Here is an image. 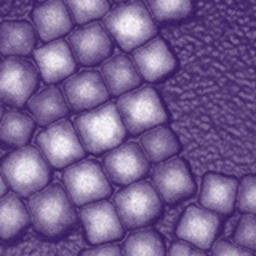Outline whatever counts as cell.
<instances>
[{
    "mask_svg": "<svg viewBox=\"0 0 256 256\" xmlns=\"http://www.w3.org/2000/svg\"><path fill=\"white\" fill-rule=\"evenodd\" d=\"M102 28L125 52H133L154 38L157 26L142 0H130L109 10Z\"/></svg>",
    "mask_w": 256,
    "mask_h": 256,
    "instance_id": "1",
    "label": "cell"
},
{
    "mask_svg": "<svg viewBox=\"0 0 256 256\" xmlns=\"http://www.w3.org/2000/svg\"><path fill=\"white\" fill-rule=\"evenodd\" d=\"M74 128L84 149L92 154L116 149L126 134L114 102H104L100 108L80 114L74 120Z\"/></svg>",
    "mask_w": 256,
    "mask_h": 256,
    "instance_id": "2",
    "label": "cell"
},
{
    "mask_svg": "<svg viewBox=\"0 0 256 256\" xmlns=\"http://www.w3.org/2000/svg\"><path fill=\"white\" fill-rule=\"evenodd\" d=\"M28 213L38 234L58 237L76 224L72 200L60 186H50L30 197Z\"/></svg>",
    "mask_w": 256,
    "mask_h": 256,
    "instance_id": "3",
    "label": "cell"
},
{
    "mask_svg": "<svg viewBox=\"0 0 256 256\" xmlns=\"http://www.w3.org/2000/svg\"><path fill=\"white\" fill-rule=\"evenodd\" d=\"M6 186L16 194L32 196L42 190L50 180V168L40 150L32 146L18 148L10 152L0 165Z\"/></svg>",
    "mask_w": 256,
    "mask_h": 256,
    "instance_id": "4",
    "label": "cell"
},
{
    "mask_svg": "<svg viewBox=\"0 0 256 256\" xmlns=\"http://www.w3.org/2000/svg\"><path fill=\"white\" fill-rule=\"evenodd\" d=\"M117 110L128 133L140 134L166 122V110L152 86H141L118 96Z\"/></svg>",
    "mask_w": 256,
    "mask_h": 256,
    "instance_id": "5",
    "label": "cell"
},
{
    "mask_svg": "<svg viewBox=\"0 0 256 256\" xmlns=\"http://www.w3.org/2000/svg\"><path fill=\"white\" fill-rule=\"evenodd\" d=\"M114 206L122 226L138 229L154 222L162 213L160 197L149 182H133L114 197Z\"/></svg>",
    "mask_w": 256,
    "mask_h": 256,
    "instance_id": "6",
    "label": "cell"
},
{
    "mask_svg": "<svg viewBox=\"0 0 256 256\" xmlns=\"http://www.w3.org/2000/svg\"><path fill=\"white\" fill-rule=\"evenodd\" d=\"M37 149L54 168L74 165L85 154L74 125L68 120H60L40 133L37 136Z\"/></svg>",
    "mask_w": 256,
    "mask_h": 256,
    "instance_id": "7",
    "label": "cell"
},
{
    "mask_svg": "<svg viewBox=\"0 0 256 256\" xmlns=\"http://www.w3.org/2000/svg\"><path fill=\"white\" fill-rule=\"evenodd\" d=\"M62 182L69 198L76 205L100 202L112 192L106 173L92 160L70 165L62 174Z\"/></svg>",
    "mask_w": 256,
    "mask_h": 256,
    "instance_id": "8",
    "label": "cell"
},
{
    "mask_svg": "<svg viewBox=\"0 0 256 256\" xmlns=\"http://www.w3.org/2000/svg\"><path fill=\"white\" fill-rule=\"evenodd\" d=\"M38 84V70L30 61L6 58L0 62V102L12 108L24 106Z\"/></svg>",
    "mask_w": 256,
    "mask_h": 256,
    "instance_id": "9",
    "label": "cell"
},
{
    "mask_svg": "<svg viewBox=\"0 0 256 256\" xmlns=\"http://www.w3.org/2000/svg\"><path fill=\"white\" fill-rule=\"evenodd\" d=\"M152 188L164 202L176 205L196 194L197 186L189 165L181 157L158 164L152 172Z\"/></svg>",
    "mask_w": 256,
    "mask_h": 256,
    "instance_id": "10",
    "label": "cell"
},
{
    "mask_svg": "<svg viewBox=\"0 0 256 256\" xmlns=\"http://www.w3.org/2000/svg\"><path fill=\"white\" fill-rule=\"evenodd\" d=\"M102 168L112 182L130 186L149 173V160L140 144L130 141L109 150L102 160Z\"/></svg>",
    "mask_w": 256,
    "mask_h": 256,
    "instance_id": "11",
    "label": "cell"
},
{
    "mask_svg": "<svg viewBox=\"0 0 256 256\" xmlns=\"http://www.w3.org/2000/svg\"><path fill=\"white\" fill-rule=\"evenodd\" d=\"M62 94L72 110H92L108 102L109 92L100 72L84 70L62 84Z\"/></svg>",
    "mask_w": 256,
    "mask_h": 256,
    "instance_id": "12",
    "label": "cell"
},
{
    "mask_svg": "<svg viewBox=\"0 0 256 256\" xmlns=\"http://www.w3.org/2000/svg\"><path fill=\"white\" fill-rule=\"evenodd\" d=\"M68 45L76 61L84 66H94L108 60L112 53V38L100 22L77 28L68 37Z\"/></svg>",
    "mask_w": 256,
    "mask_h": 256,
    "instance_id": "13",
    "label": "cell"
},
{
    "mask_svg": "<svg viewBox=\"0 0 256 256\" xmlns=\"http://www.w3.org/2000/svg\"><path fill=\"white\" fill-rule=\"evenodd\" d=\"M86 240L93 245L114 242L124 236V226L120 222L116 206L109 202H94L80 210Z\"/></svg>",
    "mask_w": 256,
    "mask_h": 256,
    "instance_id": "14",
    "label": "cell"
},
{
    "mask_svg": "<svg viewBox=\"0 0 256 256\" xmlns=\"http://www.w3.org/2000/svg\"><path fill=\"white\" fill-rule=\"evenodd\" d=\"M221 220L220 216L196 205H190L182 213L178 228H176V237L194 245L200 250H206L213 245V240L220 234Z\"/></svg>",
    "mask_w": 256,
    "mask_h": 256,
    "instance_id": "15",
    "label": "cell"
},
{
    "mask_svg": "<svg viewBox=\"0 0 256 256\" xmlns=\"http://www.w3.org/2000/svg\"><path fill=\"white\" fill-rule=\"evenodd\" d=\"M34 60L40 76L46 84L61 82L76 70V58L66 40H54L37 48Z\"/></svg>",
    "mask_w": 256,
    "mask_h": 256,
    "instance_id": "16",
    "label": "cell"
},
{
    "mask_svg": "<svg viewBox=\"0 0 256 256\" xmlns=\"http://www.w3.org/2000/svg\"><path fill=\"white\" fill-rule=\"evenodd\" d=\"M132 61L141 77L148 82H157L176 68V60L162 38H152L132 53Z\"/></svg>",
    "mask_w": 256,
    "mask_h": 256,
    "instance_id": "17",
    "label": "cell"
},
{
    "mask_svg": "<svg viewBox=\"0 0 256 256\" xmlns=\"http://www.w3.org/2000/svg\"><path fill=\"white\" fill-rule=\"evenodd\" d=\"M238 181L234 176L206 173L200 188V205L216 214H230L234 212Z\"/></svg>",
    "mask_w": 256,
    "mask_h": 256,
    "instance_id": "18",
    "label": "cell"
},
{
    "mask_svg": "<svg viewBox=\"0 0 256 256\" xmlns=\"http://www.w3.org/2000/svg\"><path fill=\"white\" fill-rule=\"evenodd\" d=\"M36 34L44 42H54L72 29V16L64 0H46L32 12Z\"/></svg>",
    "mask_w": 256,
    "mask_h": 256,
    "instance_id": "19",
    "label": "cell"
},
{
    "mask_svg": "<svg viewBox=\"0 0 256 256\" xmlns=\"http://www.w3.org/2000/svg\"><path fill=\"white\" fill-rule=\"evenodd\" d=\"M101 77L109 94L122 96L141 85V74L126 54H114L101 64Z\"/></svg>",
    "mask_w": 256,
    "mask_h": 256,
    "instance_id": "20",
    "label": "cell"
},
{
    "mask_svg": "<svg viewBox=\"0 0 256 256\" xmlns=\"http://www.w3.org/2000/svg\"><path fill=\"white\" fill-rule=\"evenodd\" d=\"M36 29L28 21H4L0 24V53L21 58L34 52Z\"/></svg>",
    "mask_w": 256,
    "mask_h": 256,
    "instance_id": "21",
    "label": "cell"
},
{
    "mask_svg": "<svg viewBox=\"0 0 256 256\" xmlns=\"http://www.w3.org/2000/svg\"><path fill=\"white\" fill-rule=\"evenodd\" d=\"M29 110L40 125H53L60 122L62 117L68 116L69 108L64 94L60 88L56 86H46L40 92L32 94V98L28 101Z\"/></svg>",
    "mask_w": 256,
    "mask_h": 256,
    "instance_id": "22",
    "label": "cell"
},
{
    "mask_svg": "<svg viewBox=\"0 0 256 256\" xmlns=\"http://www.w3.org/2000/svg\"><path fill=\"white\" fill-rule=\"evenodd\" d=\"M138 144L149 162L154 164H162L165 160H170L181 150L176 134L168 126L162 125L144 132Z\"/></svg>",
    "mask_w": 256,
    "mask_h": 256,
    "instance_id": "23",
    "label": "cell"
},
{
    "mask_svg": "<svg viewBox=\"0 0 256 256\" xmlns=\"http://www.w3.org/2000/svg\"><path fill=\"white\" fill-rule=\"evenodd\" d=\"M28 208L16 194H8L0 198V238L12 240L29 224Z\"/></svg>",
    "mask_w": 256,
    "mask_h": 256,
    "instance_id": "24",
    "label": "cell"
},
{
    "mask_svg": "<svg viewBox=\"0 0 256 256\" xmlns=\"http://www.w3.org/2000/svg\"><path fill=\"white\" fill-rule=\"evenodd\" d=\"M34 118L20 110H8L0 120V141L14 148H24L34 132Z\"/></svg>",
    "mask_w": 256,
    "mask_h": 256,
    "instance_id": "25",
    "label": "cell"
},
{
    "mask_svg": "<svg viewBox=\"0 0 256 256\" xmlns=\"http://www.w3.org/2000/svg\"><path fill=\"white\" fill-rule=\"evenodd\" d=\"M122 254L124 256H165L164 240L152 229L136 230L126 237Z\"/></svg>",
    "mask_w": 256,
    "mask_h": 256,
    "instance_id": "26",
    "label": "cell"
},
{
    "mask_svg": "<svg viewBox=\"0 0 256 256\" xmlns=\"http://www.w3.org/2000/svg\"><path fill=\"white\" fill-rule=\"evenodd\" d=\"M72 21L77 24H86L94 20L104 18L109 10V0H64Z\"/></svg>",
    "mask_w": 256,
    "mask_h": 256,
    "instance_id": "27",
    "label": "cell"
},
{
    "mask_svg": "<svg viewBox=\"0 0 256 256\" xmlns=\"http://www.w3.org/2000/svg\"><path fill=\"white\" fill-rule=\"evenodd\" d=\"M152 18L157 21L182 20L190 14V0H146Z\"/></svg>",
    "mask_w": 256,
    "mask_h": 256,
    "instance_id": "28",
    "label": "cell"
},
{
    "mask_svg": "<svg viewBox=\"0 0 256 256\" xmlns=\"http://www.w3.org/2000/svg\"><path fill=\"white\" fill-rule=\"evenodd\" d=\"M237 208L245 214H256V174H246L238 182Z\"/></svg>",
    "mask_w": 256,
    "mask_h": 256,
    "instance_id": "29",
    "label": "cell"
},
{
    "mask_svg": "<svg viewBox=\"0 0 256 256\" xmlns=\"http://www.w3.org/2000/svg\"><path fill=\"white\" fill-rule=\"evenodd\" d=\"M236 245L246 250H256V214H244L234 230Z\"/></svg>",
    "mask_w": 256,
    "mask_h": 256,
    "instance_id": "30",
    "label": "cell"
},
{
    "mask_svg": "<svg viewBox=\"0 0 256 256\" xmlns=\"http://www.w3.org/2000/svg\"><path fill=\"white\" fill-rule=\"evenodd\" d=\"M212 256H253V253L244 246L228 242V240H220V242L213 246Z\"/></svg>",
    "mask_w": 256,
    "mask_h": 256,
    "instance_id": "31",
    "label": "cell"
},
{
    "mask_svg": "<svg viewBox=\"0 0 256 256\" xmlns=\"http://www.w3.org/2000/svg\"><path fill=\"white\" fill-rule=\"evenodd\" d=\"M166 256H206L204 250L188 242H174Z\"/></svg>",
    "mask_w": 256,
    "mask_h": 256,
    "instance_id": "32",
    "label": "cell"
},
{
    "mask_svg": "<svg viewBox=\"0 0 256 256\" xmlns=\"http://www.w3.org/2000/svg\"><path fill=\"white\" fill-rule=\"evenodd\" d=\"M80 256H124V254H122V248L118 245L109 244V245L88 248V250H84Z\"/></svg>",
    "mask_w": 256,
    "mask_h": 256,
    "instance_id": "33",
    "label": "cell"
},
{
    "mask_svg": "<svg viewBox=\"0 0 256 256\" xmlns=\"http://www.w3.org/2000/svg\"><path fill=\"white\" fill-rule=\"evenodd\" d=\"M4 196H6V182L4 180L2 173H0V198H2Z\"/></svg>",
    "mask_w": 256,
    "mask_h": 256,
    "instance_id": "34",
    "label": "cell"
},
{
    "mask_svg": "<svg viewBox=\"0 0 256 256\" xmlns=\"http://www.w3.org/2000/svg\"><path fill=\"white\" fill-rule=\"evenodd\" d=\"M4 117V108H2V104H0V120H2Z\"/></svg>",
    "mask_w": 256,
    "mask_h": 256,
    "instance_id": "35",
    "label": "cell"
},
{
    "mask_svg": "<svg viewBox=\"0 0 256 256\" xmlns=\"http://www.w3.org/2000/svg\"><path fill=\"white\" fill-rule=\"evenodd\" d=\"M114 2H117V4H122L124 2L125 4V2H130V0H114Z\"/></svg>",
    "mask_w": 256,
    "mask_h": 256,
    "instance_id": "36",
    "label": "cell"
},
{
    "mask_svg": "<svg viewBox=\"0 0 256 256\" xmlns=\"http://www.w3.org/2000/svg\"><path fill=\"white\" fill-rule=\"evenodd\" d=\"M42 2H46V0H40V4H42Z\"/></svg>",
    "mask_w": 256,
    "mask_h": 256,
    "instance_id": "37",
    "label": "cell"
}]
</instances>
